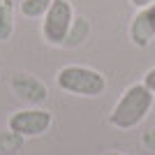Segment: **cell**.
Listing matches in <instances>:
<instances>
[{
    "instance_id": "obj_1",
    "label": "cell",
    "mask_w": 155,
    "mask_h": 155,
    "mask_svg": "<svg viewBox=\"0 0 155 155\" xmlns=\"http://www.w3.org/2000/svg\"><path fill=\"white\" fill-rule=\"evenodd\" d=\"M155 104V95L139 81L132 84L123 91V95L118 97V102L114 104V109L107 116V123L116 130H134L146 120Z\"/></svg>"
},
{
    "instance_id": "obj_2",
    "label": "cell",
    "mask_w": 155,
    "mask_h": 155,
    "mask_svg": "<svg viewBox=\"0 0 155 155\" xmlns=\"http://www.w3.org/2000/svg\"><path fill=\"white\" fill-rule=\"evenodd\" d=\"M56 86L67 95L100 97L107 91V77L88 65H65L56 74Z\"/></svg>"
},
{
    "instance_id": "obj_3",
    "label": "cell",
    "mask_w": 155,
    "mask_h": 155,
    "mask_svg": "<svg viewBox=\"0 0 155 155\" xmlns=\"http://www.w3.org/2000/svg\"><path fill=\"white\" fill-rule=\"evenodd\" d=\"M53 125V111L44 107H26L9 114L7 118V130H12L14 134L23 137V139H37L46 134Z\"/></svg>"
},
{
    "instance_id": "obj_4",
    "label": "cell",
    "mask_w": 155,
    "mask_h": 155,
    "mask_svg": "<svg viewBox=\"0 0 155 155\" xmlns=\"http://www.w3.org/2000/svg\"><path fill=\"white\" fill-rule=\"evenodd\" d=\"M74 7L70 0H53L49 12L42 16V37L49 46H63L67 30L74 21Z\"/></svg>"
},
{
    "instance_id": "obj_5",
    "label": "cell",
    "mask_w": 155,
    "mask_h": 155,
    "mask_svg": "<svg viewBox=\"0 0 155 155\" xmlns=\"http://www.w3.org/2000/svg\"><path fill=\"white\" fill-rule=\"evenodd\" d=\"M9 88H12L14 97L19 102H23L26 107H42L49 97L46 84L30 72H16L9 81Z\"/></svg>"
},
{
    "instance_id": "obj_6",
    "label": "cell",
    "mask_w": 155,
    "mask_h": 155,
    "mask_svg": "<svg viewBox=\"0 0 155 155\" xmlns=\"http://www.w3.org/2000/svg\"><path fill=\"white\" fill-rule=\"evenodd\" d=\"M127 37L137 49H146L155 39V2L134 12L127 26Z\"/></svg>"
},
{
    "instance_id": "obj_7",
    "label": "cell",
    "mask_w": 155,
    "mask_h": 155,
    "mask_svg": "<svg viewBox=\"0 0 155 155\" xmlns=\"http://www.w3.org/2000/svg\"><path fill=\"white\" fill-rule=\"evenodd\" d=\"M88 37H91V21L86 16H74L70 30H67V37L63 42V49H79L86 44Z\"/></svg>"
},
{
    "instance_id": "obj_8",
    "label": "cell",
    "mask_w": 155,
    "mask_h": 155,
    "mask_svg": "<svg viewBox=\"0 0 155 155\" xmlns=\"http://www.w3.org/2000/svg\"><path fill=\"white\" fill-rule=\"evenodd\" d=\"M16 28V9L12 0H0V42H5L14 35Z\"/></svg>"
},
{
    "instance_id": "obj_9",
    "label": "cell",
    "mask_w": 155,
    "mask_h": 155,
    "mask_svg": "<svg viewBox=\"0 0 155 155\" xmlns=\"http://www.w3.org/2000/svg\"><path fill=\"white\" fill-rule=\"evenodd\" d=\"M51 2L53 0H21L19 12H21V16H26V19H42V16L49 12Z\"/></svg>"
},
{
    "instance_id": "obj_10",
    "label": "cell",
    "mask_w": 155,
    "mask_h": 155,
    "mask_svg": "<svg viewBox=\"0 0 155 155\" xmlns=\"http://www.w3.org/2000/svg\"><path fill=\"white\" fill-rule=\"evenodd\" d=\"M23 137L14 134L12 130H7V132H0V155H14L19 153L21 146H23Z\"/></svg>"
},
{
    "instance_id": "obj_11",
    "label": "cell",
    "mask_w": 155,
    "mask_h": 155,
    "mask_svg": "<svg viewBox=\"0 0 155 155\" xmlns=\"http://www.w3.org/2000/svg\"><path fill=\"white\" fill-rule=\"evenodd\" d=\"M141 84H143V86H146V88H148V91H150V93L155 95V65L150 67L148 72H146V74H143Z\"/></svg>"
},
{
    "instance_id": "obj_12",
    "label": "cell",
    "mask_w": 155,
    "mask_h": 155,
    "mask_svg": "<svg viewBox=\"0 0 155 155\" xmlns=\"http://www.w3.org/2000/svg\"><path fill=\"white\" fill-rule=\"evenodd\" d=\"M141 143H143V146H146L148 150H155V127L141 134Z\"/></svg>"
},
{
    "instance_id": "obj_13",
    "label": "cell",
    "mask_w": 155,
    "mask_h": 155,
    "mask_svg": "<svg viewBox=\"0 0 155 155\" xmlns=\"http://www.w3.org/2000/svg\"><path fill=\"white\" fill-rule=\"evenodd\" d=\"M130 2H132V7L141 9V7H148V5H153L155 0H130Z\"/></svg>"
},
{
    "instance_id": "obj_14",
    "label": "cell",
    "mask_w": 155,
    "mask_h": 155,
    "mask_svg": "<svg viewBox=\"0 0 155 155\" xmlns=\"http://www.w3.org/2000/svg\"><path fill=\"white\" fill-rule=\"evenodd\" d=\"M104 155H125V153H118V150H109V153H104Z\"/></svg>"
}]
</instances>
